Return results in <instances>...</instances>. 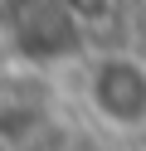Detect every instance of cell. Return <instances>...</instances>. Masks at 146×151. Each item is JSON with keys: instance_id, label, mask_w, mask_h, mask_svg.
Returning a JSON list of instances; mask_svg holds the SVG:
<instances>
[{"instance_id": "6da1fadb", "label": "cell", "mask_w": 146, "mask_h": 151, "mask_svg": "<svg viewBox=\"0 0 146 151\" xmlns=\"http://www.w3.org/2000/svg\"><path fill=\"white\" fill-rule=\"evenodd\" d=\"M78 68L83 112L112 137H146V54L122 44H93Z\"/></svg>"}, {"instance_id": "7a4b0ae2", "label": "cell", "mask_w": 146, "mask_h": 151, "mask_svg": "<svg viewBox=\"0 0 146 151\" xmlns=\"http://www.w3.org/2000/svg\"><path fill=\"white\" fill-rule=\"evenodd\" d=\"M0 49L19 68L54 73L73 68L93 39L73 24L63 0H0Z\"/></svg>"}, {"instance_id": "3957f363", "label": "cell", "mask_w": 146, "mask_h": 151, "mask_svg": "<svg viewBox=\"0 0 146 151\" xmlns=\"http://www.w3.org/2000/svg\"><path fill=\"white\" fill-rule=\"evenodd\" d=\"M63 10L73 15V24L88 34V39H97V34H107V29L117 24L122 0H63Z\"/></svg>"}, {"instance_id": "277c9868", "label": "cell", "mask_w": 146, "mask_h": 151, "mask_svg": "<svg viewBox=\"0 0 146 151\" xmlns=\"http://www.w3.org/2000/svg\"><path fill=\"white\" fill-rule=\"evenodd\" d=\"M0 151H19V146H15V137H5V132H0Z\"/></svg>"}]
</instances>
